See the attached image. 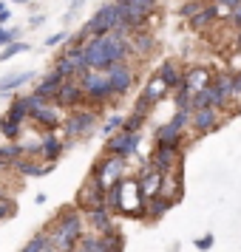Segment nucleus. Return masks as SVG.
I'll return each mask as SVG.
<instances>
[{
    "label": "nucleus",
    "instance_id": "1",
    "mask_svg": "<svg viewBox=\"0 0 241 252\" xmlns=\"http://www.w3.org/2000/svg\"><path fill=\"white\" fill-rule=\"evenodd\" d=\"M88 232V221L77 204L63 207L60 216L51 221L48 227V241H51V252H74L82 235Z\"/></svg>",
    "mask_w": 241,
    "mask_h": 252
},
{
    "label": "nucleus",
    "instance_id": "2",
    "mask_svg": "<svg viewBox=\"0 0 241 252\" xmlns=\"http://www.w3.org/2000/svg\"><path fill=\"white\" fill-rule=\"evenodd\" d=\"M100 127V111L97 108H74L66 119H63V139L69 142V148L77 139H88Z\"/></svg>",
    "mask_w": 241,
    "mask_h": 252
},
{
    "label": "nucleus",
    "instance_id": "3",
    "mask_svg": "<svg viewBox=\"0 0 241 252\" xmlns=\"http://www.w3.org/2000/svg\"><path fill=\"white\" fill-rule=\"evenodd\" d=\"M122 17H125V6H119V3H105L100 12H94V17L82 26L80 32L88 37V40H91V37L114 34L116 29L122 26Z\"/></svg>",
    "mask_w": 241,
    "mask_h": 252
},
{
    "label": "nucleus",
    "instance_id": "4",
    "mask_svg": "<svg viewBox=\"0 0 241 252\" xmlns=\"http://www.w3.org/2000/svg\"><path fill=\"white\" fill-rule=\"evenodd\" d=\"M82 85V91H85V99L94 105H105L111 102V96H114V88H111V77L105 74V71H85L82 77H77Z\"/></svg>",
    "mask_w": 241,
    "mask_h": 252
},
{
    "label": "nucleus",
    "instance_id": "5",
    "mask_svg": "<svg viewBox=\"0 0 241 252\" xmlns=\"http://www.w3.org/2000/svg\"><path fill=\"white\" fill-rule=\"evenodd\" d=\"M119 216L128 218L145 216V195L139 190V179H122L119 182Z\"/></svg>",
    "mask_w": 241,
    "mask_h": 252
},
{
    "label": "nucleus",
    "instance_id": "6",
    "mask_svg": "<svg viewBox=\"0 0 241 252\" xmlns=\"http://www.w3.org/2000/svg\"><path fill=\"white\" fill-rule=\"evenodd\" d=\"M150 170L162 173V176H171L179 164H184V153L182 145H156V150L150 153Z\"/></svg>",
    "mask_w": 241,
    "mask_h": 252
},
{
    "label": "nucleus",
    "instance_id": "7",
    "mask_svg": "<svg viewBox=\"0 0 241 252\" xmlns=\"http://www.w3.org/2000/svg\"><path fill=\"white\" fill-rule=\"evenodd\" d=\"M105 184L94 176V173H88V179L82 182V187H80V193H77V198H74V204L80 207L82 213L85 210H94V207H100V204H105Z\"/></svg>",
    "mask_w": 241,
    "mask_h": 252
},
{
    "label": "nucleus",
    "instance_id": "8",
    "mask_svg": "<svg viewBox=\"0 0 241 252\" xmlns=\"http://www.w3.org/2000/svg\"><path fill=\"white\" fill-rule=\"evenodd\" d=\"M91 173L105 184V190H108V187H114V184H119L122 179H125V159H119V156H108V153H105L103 159L94 164Z\"/></svg>",
    "mask_w": 241,
    "mask_h": 252
},
{
    "label": "nucleus",
    "instance_id": "9",
    "mask_svg": "<svg viewBox=\"0 0 241 252\" xmlns=\"http://www.w3.org/2000/svg\"><path fill=\"white\" fill-rule=\"evenodd\" d=\"M139 145H142V136H139V133H125V130H119V133H114V136L105 142V153H108V156H119V159L128 161L137 153Z\"/></svg>",
    "mask_w": 241,
    "mask_h": 252
},
{
    "label": "nucleus",
    "instance_id": "10",
    "mask_svg": "<svg viewBox=\"0 0 241 252\" xmlns=\"http://www.w3.org/2000/svg\"><path fill=\"white\" fill-rule=\"evenodd\" d=\"M105 74L111 77L114 96H125V94L134 88V82H137V68H134L131 63H114V65L105 71Z\"/></svg>",
    "mask_w": 241,
    "mask_h": 252
},
{
    "label": "nucleus",
    "instance_id": "11",
    "mask_svg": "<svg viewBox=\"0 0 241 252\" xmlns=\"http://www.w3.org/2000/svg\"><path fill=\"white\" fill-rule=\"evenodd\" d=\"M32 119H34V125H43L48 130V133H57L60 127H63V108H57L54 102H48V105H43L40 111H34L32 114Z\"/></svg>",
    "mask_w": 241,
    "mask_h": 252
},
{
    "label": "nucleus",
    "instance_id": "12",
    "mask_svg": "<svg viewBox=\"0 0 241 252\" xmlns=\"http://www.w3.org/2000/svg\"><path fill=\"white\" fill-rule=\"evenodd\" d=\"M82 99H85V91H82L80 80H66V85L60 88L54 105H57V108H77V105H80L82 108Z\"/></svg>",
    "mask_w": 241,
    "mask_h": 252
},
{
    "label": "nucleus",
    "instance_id": "13",
    "mask_svg": "<svg viewBox=\"0 0 241 252\" xmlns=\"http://www.w3.org/2000/svg\"><path fill=\"white\" fill-rule=\"evenodd\" d=\"M162 187H165V176L156 170H150V164H145V170L139 173V190L145 195V201L162 195Z\"/></svg>",
    "mask_w": 241,
    "mask_h": 252
},
{
    "label": "nucleus",
    "instance_id": "14",
    "mask_svg": "<svg viewBox=\"0 0 241 252\" xmlns=\"http://www.w3.org/2000/svg\"><path fill=\"white\" fill-rule=\"evenodd\" d=\"M156 77H159L165 85H168V91H176L179 85L184 82V77H187V71L176 63V60H165L159 65V71H156Z\"/></svg>",
    "mask_w": 241,
    "mask_h": 252
},
{
    "label": "nucleus",
    "instance_id": "15",
    "mask_svg": "<svg viewBox=\"0 0 241 252\" xmlns=\"http://www.w3.org/2000/svg\"><path fill=\"white\" fill-rule=\"evenodd\" d=\"M162 195H165V198H171L173 204H179V201L184 198V164H179L171 176H165Z\"/></svg>",
    "mask_w": 241,
    "mask_h": 252
},
{
    "label": "nucleus",
    "instance_id": "16",
    "mask_svg": "<svg viewBox=\"0 0 241 252\" xmlns=\"http://www.w3.org/2000/svg\"><path fill=\"white\" fill-rule=\"evenodd\" d=\"M63 85H66V77L57 74V71H51V74H46V77L34 85V94H37V96H43L46 102H54Z\"/></svg>",
    "mask_w": 241,
    "mask_h": 252
},
{
    "label": "nucleus",
    "instance_id": "17",
    "mask_svg": "<svg viewBox=\"0 0 241 252\" xmlns=\"http://www.w3.org/2000/svg\"><path fill=\"white\" fill-rule=\"evenodd\" d=\"M85 221H88V227H91L97 235H100V232H105V229L116 227V224H114V213H111L105 204L94 207V210H85Z\"/></svg>",
    "mask_w": 241,
    "mask_h": 252
},
{
    "label": "nucleus",
    "instance_id": "18",
    "mask_svg": "<svg viewBox=\"0 0 241 252\" xmlns=\"http://www.w3.org/2000/svg\"><path fill=\"white\" fill-rule=\"evenodd\" d=\"M193 130L202 136V133H210L218 127V108H202V111H193V119H190Z\"/></svg>",
    "mask_w": 241,
    "mask_h": 252
},
{
    "label": "nucleus",
    "instance_id": "19",
    "mask_svg": "<svg viewBox=\"0 0 241 252\" xmlns=\"http://www.w3.org/2000/svg\"><path fill=\"white\" fill-rule=\"evenodd\" d=\"M66 148H69V142L60 136V133H46V136H43V161H46V164L60 161V156L66 153Z\"/></svg>",
    "mask_w": 241,
    "mask_h": 252
},
{
    "label": "nucleus",
    "instance_id": "20",
    "mask_svg": "<svg viewBox=\"0 0 241 252\" xmlns=\"http://www.w3.org/2000/svg\"><path fill=\"white\" fill-rule=\"evenodd\" d=\"M153 48H156L153 32H137V34H131V57H150Z\"/></svg>",
    "mask_w": 241,
    "mask_h": 252
},
{
    "label": "nucleus",
    "instance_id": "21",
    "mask_svg": "<svg viewBox=\"0 0 241 252\" xmlns=\"http://www.w3.org/2000/svg\"><path fill=\"white\" fill-rule=\"evenodd\" d=\"M182 130L184 127H179L171 119V122H165V125L156 127L153 139H156V145H182Z\"/></svg>",
    "mask_w": 241,
    "mask_h": 252
},
{
    "label": "nucleus",
    "instance_id": "22",
    "mask_svg": "<svg viewBox=\"0 0 241 252\" xmlns=\"http://www.w3.org/2000/svg\"><path fill=\"white\" fill-rule=\"evenodd\" d=\"M213 74H210V68H205V65H199V68H190L187 71V85H190V91L196 94H202L207 88V85H213Z\"/></svg>",
    "mask_w": 241,
    "mask_h": 252
},
{
    "label": "nucleus",
    "instance_id": "23",
    "mask_svg": "<svg viewBox=\"0 0 241 252\" xmlns=\"http://www.w3.org/2000/svg\"><path fill=\"white\" fill-rule=\"evenodd\" d=\"M20 159H26V150H23V142H6V145H0V164L9 170L14 167Z\"/></svg>",
    "mask_w": 241,
    "mask_h": 252
},
{
    "label": "nucleus",
    "instance_id": "24",
    "mask_svg": "<svg viewBox=\"0 0 241 252\" xmlns=\"http://www.w3.org/2000/svg\"><path fill=\"white\" fill-rule=\"evenodd\" d=\"M216 20H218V6H216V3H207L205 9L196 14L193 20H187V23H190L193 32H202V29H207V26H213Z\"/></svg>",
    "mask_w": 241,
    "mask_h": 252
},
{
    "label": "nucleus",
    "instance_id": "25",
    "mask_svg": "<svg viewBox=\"0 0 241 252\" xmlns=\"http://www.w3.org/2000/svg\"><path fill=\"white\" fill-rule=\"evenodd\" d=\"M51 167H54V164H46V161L40 164V161H34V159H20L12 170H17L20 176H34V179H40V176L51 173Z\"/></svg>",
    "mask_w": 241,
    "mask_h": 252
},
{
    "label": "nucleus",
    "instance_id": "26",
    "mask_svg": "<svg viewBox=\"0 0 241 252\" xmlns=\"http://www.w3.org/2000/svg\"><path fill=\"white\" fill-rule=\"evenodd\" d=\"M173 210V201L171 198H165V195H156V198H150V201H145V216L150 218V221H159L165 213H171Z\"/></svg>",
    "mask_w": 241,
    "mask_h": 252
},
{
    "label": "nucleus",
    "instance_id": "27",
    "mask_svg": "<svg viewBox=\"0 0 241 252\" xmlns=\"http://www.w3.org/2000/svg\"><path fill=\"white\" fill-rule=\"evenodd\" d=\"M6 116H9V119H14V122H20V125H23L26 119H32L29 96H17V99H12V102H9V111H6Z\"/></svg>",
    "mask_w": 241,
    "mask_h": 252
},
{
    "label": "nucleus",
    "instance_id": "28",
    "mask_svg": "<svg viewBox=\"0 0 241 252\" xmlns=\"http://www.w3.org/2000/svg\"><path fill=\"white\" fill-rule=\"evenodd\" d=\"M168 94H171V91H168V85H165L159 77H150L148 85H145V91H142V96H145V99H150V102L156 105V102H162Z\"/></svg>",
    "mask_w": 241,
    "mask_h": 252
},
{
    "label": "nucleus",
    "instance_id": "29",
    "mask_svg": "<svg viewBox=\"0 0 241 252\" xmlns=\"http://www.w3.org/2000/svg\"><path fill=\"white\" fill-rule=\"evenodd\" d=\"M20 252H51V241H48V229H40L34 232L32 238L23 244V250Z\"/></svg>",
    "mask_w": 241,
    "mask_h": 252
},
{
    "label": "nucleus",
    "instance_id": "30",
    "mask_svg": "<svg viewBox=\"0 0 241 252\" xmlns=\"http://www.w3.org/2000/svg\"><path fill=\"white\" fill-rule=\"evenodd\" d=\"M34 80V71H20V74H14V77H3L0 80V94H9V91H17L20 85Z\"/></svg>",
    "mask_w": 241,
    "mask_h": 252
},
{
    "label": "nucleus",
    "instance_id": "31",
    "mask_svg": "<svg viewBox=\"0 0 241 252\" xmlns=\"http://www.w3.org/2000/svg\"><path fill=\"white\" fill-rule=\"evenodd\" d=\"M0 133L6 136V142H20V133H23V125L14 122L9 116H0Z\"/></svg>",
    "mask_w": 241,
    "mask_h": 252
},
{
    "label": "nucleus",
    "instance_id": "32",
    "mask_svg": "<svg viewBox=\"0 0 241 252\" xmlns=\"http://www.w3.org/2000/svg\"><path fill=\"white\" fill-rule=\"evenodd\" d=\"M190 102H193V91H190L187 77H184V82L173 91V105H176V111H179V108H190Z\"/></svg>",
    "mask_w": 241,
    "mask_h": 252
},
{
    "label": "nucleus",
    "instance_id": "33",
    "mask_svg": "<svg viewBox=\"0 0 241 252\" xmlns=\"http://www.w3.org/2000/svg\"><path fill=\"white\" fill-rule=\"evenodd\" d=\"M122 125H125V116H119V114L108 116V119H105V125H103V136L111 139L114 133H119V130H122Z\"/></svg>",
    "mask_w": 241,
    "mask_h": 252
},
{
    "label": "nucleus",
    "instance_id": "34",
    "mask_svg": "<svg viewBox=\"0 0 241 252\" xmlns=\"http://www.w3.org/2000/svg\"><path fill=\"white\" fill-rule=\"evenodd\" d=\"M145 122H148V116H142V114H134V111H131V114L125 116V125H122V130H125V133H139Z\"/></svg>",
    "mask_w": 241,
    "mask_h": 252
},
{
    "label": "nucleus",
    "instance_id": "35",
    "mask_svg": "<svg viewBox=\"0 0 241 252\" xmlns=\"http://www.w3.org/2000/svg\"><path fill=\"white\" fill-rule=\"evenodd\" d=\"M205 6H207V3H202V0H184L182 6H179V14H182L184 20H193V17L202 12Z\"/></svg>",
    "mask_w": 241,
    "mask_h": 252
},
{
    "label": "nucleus",
    "instance_id": "36",
    "mask_svg": "<svg viewBox=\"0 0 241 252\" xmlns=\"http://www.w3.org/2000/svg\"><path fill=\"white\" fill-rule=\"evenodd\" d=\"M20 29H0V46L3 48H9L12 43H20Z\"/></svg>",
    "mask_w": 241,
    "mask_h": 252
},
{
    "label": "nucleus",
    "instance_id": "37",
    "mask_svg": "<svg viewBox=\"0 0 241 252\" xmlns=\"http://www.w3.org/2000/svg\"><path fill=\"white\" fill-rule=\"evenodd\" d=\"M218 6V17H233V12L241 6V0H216Z\"/></svg>",
    "mask_w": 241,
    "mask_h": 252
},
{
    "label": "nucleus",
    "instance_id": "38",
    "mask_svg": "<svg viewBox=\"0 0 241 252\" xmlns=\"http://www.w3.org/2000/svg\"><path fill=\"white\" fill-rule=\"evenodd\" d=\"M14 213H17V204H14L9 195H3V198H0V221H6V218H14Z\"/></svg>",
    "mask_w": 241,
    "mask_h": 252
},
{
    "label": "nucleus",
    "instance_id": "39",
    "mask_svg": "<svg viewBox=\"0 0 241 252\" xmlns=\"http://www.w3.org/2000/svg\"><path fill=\"white\" fill-rule=\"evenodd\" d=\"M23 51H29V46H26L23 40H20V43H12L9 48H3V54H0V63H6V60L17 57V54H23Z\"/></svg>",
    "mask_w": 241,
    "mask_h": 252
},
{
    "label": "nucleus",
    "instance_id": "40",
    "mask_svg": "<svg viewBox=\"0 0 241 252\" xmlns=\"http://www.w3.org/2000/svg\"><path fill=\"white\" fill-rule=\"evenodd\" d=\"M69 40H71L69 32H57V34H48V37H46V46H48V48H54V46H63V43H69Z\"/></svg>",
    "mask_w": 241,
    "mask_h": 252
},
{
    "label": "nucleus",
    "instance_id": "41",
    "mask_svg": "<svg viewBox=\"0 0 241 252\" xmlns=\"http://www.w3.org/2000/svg\"><path fill=\"white\" fill-rule=\"evenodd\" d=\"M43 105H48L43 96H37V94H29V108H32V114H34V111H40Z\"/></svg>",
    "mask_w": 241,
    "mask_h": 252
},
{
    "label": "nucleus",
    "instance_id": "42",
    "mask_svg": "<svg viewBox=\"0 0 241 252\" xmlns=\"http://www.w3.org/2000/svg\"><path fill=\"white\" fill-rule=\"evenodd\" d=\"M196 247H199L202 252H207L210 247H213V235H205V238H199V241H196Z\"/></svg>",
    "mask_w": 241,
    "mask_h": 252
},
{
    "label": "nucleus",
    "instance_id": "43",
    "mask_svg": "<svg viewBox=\"0 0 241 252\" xmlns=\"http://www.w3.org/2000/svg\"><path fill=\"white\" fill-rule=\"evenodd\" d=\"M82 3H85V0H71V9H69V17H71V14H74V12H80V9H82Z\"/></svg>",
    "mask_w": 241,
    "mask_h": 252
},
{
    "label": "nucleus",
    "instance_id": "44",
    "mask_svg": "<svg viewBox=\"0 0 241 252\" xmlns=\"http://www.w3.org/2000/svg\"><path fill=\"white\" fill-rule=\"evenodd\" d=\"M9 20H12V12H9V9L0 12V29H3V23H9Z\"/></svg>",
    "mask_w": 241,
    "mask_h": 252
},
{
    "label": "nucleus",
    "instance_id": "45",
    "mask_svg": "<svg viewBox=\"0 0 241 252\" xmlns=\"http://www.w3.org/2000/svg\"><path fill=\"white\" fill-rule=\"evenodd\" d=\"M230 20H233V23H236V26L241 29V6L236 9V12H233V17H230Z\"/></svg>",
    "mask_w": 241,
    "mask_h": 252
},
{
    "label": "nucleus",
    "instance_id": "46",
    "mask_svg": "<svg viewBox=\"0 0 241 252\" xmlns=\"http://www.w3.org/2000/svg\"><path fill=\"white\" fill-rule=\"evenodd\" d=\"M239 94H241V71L236 74V96H239Z\"/></svg>",
    "mask_w": 241,
    "mask_h": 252
},
{
    "label": "nucleus",
    "instance_id": "47",
    "mask_svg": "<svg viewBox=\"0 0 241 252\" xmlns=\"http://www.w3.org/2000/svg\"><path fill=\"white\" fill-rule=\"evenodd\" d=\"M43 20H46V17H43V14H37V17H32V26H43Z\"/></svg>",
    "mask_w": 241,
    "mask_h": 252
},
{
    "label": "nucleus",
    "instance_id": "48",
    "mask_svg": "<svg viewBox=\"0 0 241 252\" xmlns=\"http://www.w3.org/2000/svg\"><path fill=\"white\" fill-rule=\"evenodd\" d=\"M236 48L241 51V29H239V40H236Z\"/></svg>",
    "mask_w": 241,
    "mask_h": 252
},
{
    "label": "nucleus",
    "instance_id": "49",
    "mask_svg": "<svg viewBox=\"0 0 241 252\" xmlns=\"http://www.w3.org/2000/svg\"><path fill=\"white\" fill-rule=\"evenodd\" d=\"M114 3H119V6H128V3H131V0H114Z\"/></svg>",
    "mask_w": 241,
    "mask_h": 252
},
{
    "label": "nucleus",
    "instance_id": "50",
    "mask_svg": "<svg viewBox=\"0 0 241 252\" xmlns=\"http://www.w3.org/2000/svg\"><path fill=\"white\" fill-rule=\"evenodd\" d=\"M12 3H29V0H12Z\"/></svg>",
    "mask_w": 241,
    "mask_h": 252
},
{
    "label": "nucleus",
    "instance_id": "51",
    "mask_svg": "<svg viewBox=\"0 0 241 252\" xmlns=\"http://www.w3.org/2000/svg\"><path fill=\"white\" fill-rule=\"evenodd\" d=\"M202 3H216V0H202Z\"/></svg>",
    "mask_w": 241,
    "mask_h": 252
},
{
    "label": "nucleus",
    "instance_id": "52",
    "mask_svg": "<svg viewBox=\"0 0 241 252\" xmlns=\"http://www.w3.org/2000/svg\"><path fill=\"white\" fill-rule=\"evenodd\" d=\"M3 195H6V193H3V187H0V198H3Z\"/></svg>",
    "mask_w": 241,
    "mask_h": 252
}]
</instances>
